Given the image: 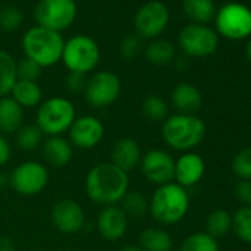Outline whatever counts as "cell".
<instances>
[{
  "label": "cell",
  "instance_id": "5bb4252c",
  "mask_svg": "<svg viewBox=\"0 0 251 251\" xmlns=\"http://www.w3.org/2000/svg\"><path fill=\"white\" fill-rule=\"evenodd\" d=\"M105 136L103 123L92 114L80 115L74 120L68 130V141L73 148L92 150L96 148Z\"/></svg>",
  "mask_w": 251,
  "mask_h": 251
},
{
  "label": "cell",
  "instance_id": "f35d334b",
  "mask_svg": "<svg viewBox=\"0 0 251 251\" xmlns=\"http://www.w3.org/2000/svg\"><path fill=\"white\" fill-rule=\"evenodd\" d=\"M12 157V148L5 135L0 133V169L5 167Z\"/></svg>",
  "mask_w": 251,
  "mask_h": 251
},
{
  "label": "cell",
  "instance_id": "cb8c5ba5",
  "mask_svg": "<svg viewBox=\"0 0 251 251\" xmlns=\"http://www.w3.org/2000/svg\"><path fill=\"white\" fill-rule=\"evenodd\" d=\"M145 58L150 64L157 67H164L176 59V49L169 40L155 39L144 50Z\"/></svg>",
  "mask_w": 251,
  "mask_h": 251
},
{
  "label": "cell",
  "instance_id": "9c48e42d",
  "mask_svg": "<svg viewBox=\"0 0 251 251\" xmlns=\"http://www.w3.org/2000/svg\"><path fill=\"white\" fill-rule=\"evenodd\" d=\"M49 183L48 167L34 160L20 163L9 177V185L12 189L23 197H36L45 191Z\"/></svg>",
  "mask_w": 251,
  "mask_h": 251
},
{
  "label": "cell",
  "instance_id": "7bdbcfd3",
  "mask_svg": "<svg viewBox=\"0 0 251 251\" xmlns=\"http://www.w3.org/2000/svg\"><path fill=\"white\" fill-rule=\"evenodd\" d=\"M65 251H75V250H65Z\"/></svg>",
  "mask_w": 251,
  "mask_h": 251
},
{
  "label": "cell",
  "instance_id": "e575fe53",
  "mask_svg": "<svg viewBox=\"0 0 251 251\" xmlns=\"http://www.w3.org/2000/svg\"><path fill=\"white\" fill-rule=\"evenodd\" d=\"M144 50V39L138 34H130L124 37L120 43V55L126 61L136 59Z\"/></svg>",
  "mask_w": 251,
  "mask_h": 251
},
{
  "label": "cell",
  "instance_id": "ab89813d",
  "mask_svg": "<svg viewBox=\"0 0 251 251\" xmlns=\"http://www.w3.org/2000/svg\"><path fill=\"white\" fill-rule=\"evenodd\" d=\"M0 251H14V244L9 238L0 236Z\"/></svg>",
  "mask_w": 251,
  "mask_h": 251
},
{
  "label": "cell",
  "instance_id": "2e32d148",
  "mask_svg": "<svg viewBox=\"0 0 251 251\" xmlns=\"http://www.w3.org/2000/svg\"><path fill=\"white\" fill-rule=\"evenodd\" d=\"M129 226V217L124 214L120 205H109L102 207L96 219V229L98 233L109 242L120 241Z\"/></svg>",
  "mask_w": 251,
  "mask_h": 251
},
{
  "label": "cell",
  "instance_id": "7402d4cb",
  "mask_svg": "<svg viewBox=\"0 0 251 251\" xmlns=\"http://www.w3.org/2000/svg\"><path fill=\"white\" fill-rule=\"evenodd\" d=\"M23 109L37 108L43 102V90L37 81L17 80L9 95Z\"/></svg>",
  "mask_w": 251,
  "mask_h": 251
},
{
  "label": "cell",
  "instance_id": "603a6c76",
  "mask_svg": "<svg viewBox=\"0 0 251 251\" xmlns=\"http://www.w3.org/2000/svg\"><path fill=\"white\" fill-rule=\"evenodd\" d=\"M138 247L142 251H172V235L163 227H147L138 236Z\"/></svg>",
  "mask_w": 251,
  "mask_h": 251
},
{
  "label": "cell",
  "instance_id": "d6986e66",
  "mask_svg": "<svg viewBox=\"0 0 251 251\" xmlns=\"http://www.w3.org/2000/svg\"><path fill=\"white\" fill-rule=\"evenodd\" d=\"M40 148H42V155L46 164L55 169L67 167L74 157V148L70 144L68 138H64V136L46 138L43 139V144Z\"/></svg>",
  "mask_w": 251,
  "mask_h": 251
},
{
  "label": "cell",
  "instance_id": "9a60e30c",
  "mask_svg": "<svg viewBox=\"0 0 251 251\" xmlns=\"http://www.w3.org/2000/svg\"><path fill=\"white\" fill-rule=\"evenodd\" d=\"M53 226L62 233H77L83 229L86 223V214L83 207L70 198L58 201L50 213Z\"/></svg>",
  "mask_w": 251,
  "mask_h": 251
},
{
  "label": "cell",
  "instance_id": "5b68a950",
  "mask_svg": "<svg viewBox=\"0 0 251 251\" xmlns=\"http://www.w3.org/2000/svg\"><path fill=\"white\" fill-rule=\"evenodd\" d=\"M75 118V106L68 98L52 96L37 106L36 126L46 138L64 136V133H68Z\"/></svg>",
  "mask_w": 251,
  "mask_h": 251
},
{
  "label": "cell",
  "instance_id": "e0dca14e",
  "mask_svg": "<svg viewBox=\"0 0 251 251\" xmlns=\"http://www.w3.org/2000/svg\"><path fill=\"white\" fill-rule=\"evenodd\" d=\"M205 173V163L201 155L194 151L182 152L175 160V182L182 188H192L201 182Z\"/></svg>",
  "mask_w": 251,
  "mask_h": 251
},
{
  "label": "cell",
  "instance_id": "d6a6232c",
  "mask_svg": "<svg viewBox=\"0 0 251 251\" xmlns=\"http://www.w3.org/2000/svg\"><path fill=\"white\" fill-rule=\"evenodd\" d=\"M24 15L18 6L9 5L0 9V30L5 33H11L18 30L23 25Z\"/></svg>",
  "mask_w": 251,
  "mask_h": 251
},
{
  "label": "cell",
  "instance_id": "d590c367",
  "mask_svg": "<svg viewBox=\"0 0 251 251\" xmlns=\"http://www.w3.org/2000/svg\"><path fill=\"white\" fill-rule=\"evenodd\" d=\"M42 67L37 65L34 61L28 58H23L17 62V78L18 80H27V81H37V78L42 75Z\"/></svg>",
  "mask_w": 251,
  "mask_h": 251
},
{
  "label": "cell",
  "instance_id": "484cf974",
  "mask_svg": "<svg viewBox=\"0 0 251 251\" xmlns=\"http://www.w3.org/2000/svg\"><path fill=\"white\" fill-rule=\"evenodd\" d=\"M185 15L194 21V24H204L211 21L216 15V6L213 0H183L182 3Z\"/></svg>",
  "mask_w": 251,
  "mask_h": 251
},
{
  "label": "cell",
  "instance_id": "f1b7e54d",
  "mask_svg": "<svg viewBox=\"0 0 251 251\" xmlns=\"http://www.w3.org/2000/svg\"><path fill=\"white\" fill-rule=\"evenodd\" d=\"M118 205L129 219H141L148 213V200L139 191L129 189Z\"/></svg>",
  "mask_w": 251,
  "mask_h": 251
},
{
  "label": "cell",
  "instance_id": "30bf717a",
  "mask_svg": "<svg viewBox=\"0 0 251 251\" xmlns=\"http://www.w3.org/2000/svg\"><path fill=\"white\" fill-rule=\"evenodd\" d=\"M83 93L86 102L92 108H108L120 98L121 80L112 71H98L87 77Z\"/></svg>",
  "mask_w": 251,
  "mask_h": 251
},
{
  "label": "cell",
  "instance_id": "836d02e7",
  "mask_svg": "<svg viewBox=\"0 0 251 251\" xmlns=\"http://www.w3.org/2000/svg\"><path fill=\"white\" fill-rule=\"evenodd\" d=\"M230 167L241 180H251V147L238 151Z\"/></svg>",
  "mask_w": 251,
  "mask_h": 251
},
{
  "label": "cell",
  "instance_id": "d4e9b609",
  "mask_svg": "<svg viewBox=\"0 0 251 251\" xmlns=\"http://www.w3.org/2000/svg\"><path fill=\"white\" fill-rule=\"evenodd\" d=\"M17 80L15 58L9 52L0 49V99L11 95Z\"/></svg>",
  "mask_w": 251,
  "mask_h": 251
},
{
  "label": "cell",
  "instance_id": "3957f363",
  "mask_svg": "<svg viewBox=\"0 0 251 251\" xmlns=\"http://www.w3.org/2000/svg\"><path fill=\"white\" fill-rule=\"evenodd\" d=\"M189 205L188 191L176 182H170L157 186L148 200V213L160 225H176L188 214Z\"/></svg>",
  "mask_w": 251,
  "mask_h": 251
},
{
  "label": "cell",
  "instance_id": "8992f818",
  "mask_svg": "<svg viewBox=\"0 0 251 251\" xmlns=\"http://www.w3.org/2000/svg\"><path fill=\"white\" fill-rule=\"evenodd\" d=\"M65 68L70 73H80L87 75L92 73L100 61L99 45L89 36L77 34L64 43L62 58Z\"/></svg>",
  "mask_w": 251,
  "mask_h": 251
},
{
  "label": "cell",
  "instance_id": "f546056e",
  "mask_svg": "<svg viewBox=\"0 0 251 251\" xmlns=\"http://www.w3.org/2000/svg\"><path fill=\"white\" fill-rule=\"evenodd\" d=\"M142 114L152 123H163L169 117V105L158 95H148L142 102Z\"/></svg>",
  "mask_w": 251,
  "mask_h": 251
},
{
  "label": "cell",
  "instance_id": "4dcf8cb0",
  "mask_svg": "<svg viewBox=\"0 0 251 251\" xmlns=\"http://www.w3.org/2000/svg\"><path fill=\"white\" fill-rule=\"evenodd\" d=\"M179 251H219V242L207 232H194L182 241Z\"/></svg>",
  "mask_w": 251,
  "mask_h": 251
},
{
  "label": "cell",
  "instance_id": "83f0119b",
  "mask_svg": "<svg viewBox=\"0 0 251 251\" xmlns=\"http://www.w3.org/2000/svg\"><path fill=\"white\" fill-rule=\"evenodd\" d=\"M43 138V133L36 124H24L15 133V145L20 151L31 152L42 147Z\"/></svg>",
  "mask_w": 251,
  "mask_h": 251
},
{
  "label": "cell",
  "instance_id": "1f68e13d",
  "mask_svg": "<svg viewBox=\"0 0 251 251\" xmlns=\"http://www.w3.org/2000/svg\"><path fill=\"white\" fill-rule=\"evenodd\" d=\"M232 229L245 244H251V207H241L232 216Z\"/></svg>",
  "mask_w": 251,
  "mask_h": 251
},
{
  "label": "cell",
  "instance_id": "8fae6325",
  "mask_svg": "<svg viewBox=\"0 0 251 251\" xmlns=\"http://www.w3.org/2000/svg\"><path fill=\"white\" fill-rule=\"evenodd\" d=\"M179 48L189 58H205L213 55L219 46V37L214 30L204 24L185 25L177 37Z\"/></svg>",
  "mask_w": 251,
  "mask_h": 251
},
{
  "label": "cell",
  "instance_id": "8d00e7d4",
  "mask_svg": "<svg viewBox=\"0 0 251 251\" xmlns=\"http://www.w3.org/2000/svg\"><path fill=\"white\" fill-rule=\"evenodd\" d=\"M235 197L242 207H251V180H239L235 185Z\"/></svg>",
  "mask_w": 251,
  "mask_h": 251
},
{
  "label": "cell",
  "instance_id": "7a4b0ae2",
  "mask_svg": "<svg viewBox=\"0 0 251 251\" xmlns=\"http://www.w3.org/2000/svg\"><path fill=\"white\" fill-rule=\"evenodd\" d=\"M205 123L194 114H173L161 123V138L175 151L189 152L205 138Z\"/></svg>",
  "mask_w": 251,
  "mask_h": 251
},
{
  "label": "cell",
  "instance_id": "60d3db41",
  "mask_svg": "<svg viewBox=\"0 0 251 251\" xmlns=\"http://www.w3.org/2000/svg\"><path fill=\"white\" fill-rule=\"evenodd\" d=\"M120 251H142L138 245H124Z\"/></svg>",
  "mask_w": 251,
  "mask_h": 251
},
{
  "label": "cell",
  "instance_id": "4316f807",
  "mask_svg": "<svg viewBox=\"0 0 251 251\" xmlns=\"http://www.w3.org/2000/svg\"><path fill=\"white\" fill-rule=\"evenodd\" d=\"M230 229H232V214L227 210L216 208L207 216L205 232L214 239L225 236Z\"/></svg>",
  "mask_w": 251,
  "mask_h": 251
},
{
  "label": "cell",
  "instance_id": "ffe728a7",
  "mask_svg": "<svg viewBox=\"0 0 251 251\" xmlns=\"http://www.w3.org/2000/svg\"><path fill=\"white\" fill-rule=\"evenodd\" d=\"M172 106L179 114H194L202 106V95L200 89L191 83H179L170 93Z\"/></svg>",
  "mask_w": 251,
  "mask_h": 251
},
{
  "label": "cell",
  "instance_id": "ba28073f",
  "mask_svg": "<svg viewBox=\"0 0 251 251\" xmlns=\"http://www.w3.org/2000/svg\"><path fill=\"white\" fill-rule=\"evenodd\" d=\"M75 17V0H40L34 8V20L37 25L56 33L71 27Z\"/></svg>",
  "mask_w": 251,
  "mask_h": 251
},
{
  "label": "cell",
  "instance_id": "277c9868",
  "mask_svg": "<svg viewBox=\"0 0 251 251\" xmlns=\"http://www.w3.org/2000/svg\"><path fill=\"white\" fill-rule=\"evenodd\" d=\"M64 37L61 33L36 25L25 31L23 37V50L25 58L34 61L42 68L56 65L62 58Z\"/></svg>",
  "mask_w": 251,
  "mask_h": 251
},
{
  "label": "cell",
  "instance_id": "ac0fdd59",
  "mask_svg": "<svg viewBox=\"0 0 251 251\" xmlns=\"http://www.w3.org/2000/svg\"><path fill=\"white\" fill-rule=\"evenodd\" d=\"M142 150L136 139L133 138H120L112 144L111 161L120 170L130 173L139 167L142 160Z\"/></svg>",
  "mask_w": 251,
  "mask_h": 251
},
{
  "label": "cell",
  "instance_id": "74e56055",
  "mask_svg": "<svg viewBox=\"0 0 251 251\" xmlns=\"http://www.w3.org/2000/svg\"><path fill=\"white\" fill-rule=\"evenodd\" d=\"M86 83H87V77L84 74H80V73H68L67 81H65L67 89L71 93H81V92H84Z\"/></svg>",
  "mask_w": 251,
  "mask_h": 251
},
{
  "label": "cell",
  "instance_id": "7c38bea8",
  "mask_svg": "<svg viewBox=\"0 0 251 251\" xmlns=\"http://www.w3.org/2000/svg\"><path fill=\"white\" fill-rule=\"evenodd\" d=\"M170 21L169 8L158 0L144 3L135 15V28L142 39H157L164 33Z\"/></svg>",
  "mask_w": 251,
  "mask_h": 251
},
{
  "label": "cell",
  "instance_id": "6da1fadb",
  "mask_svg": "<svg viewBox=\"0 0 251 251\" xmlns=\"http://www.w3.org/2000/svg\"><path fill=\"white\" fill-rule=\"evenodd\" d=\"M129 189V173L120 170L109 161L93 166L84 179V191L87 198L100 207L118 205Z\"/></svg>",
  "mask_w": 251,
  "mask_h": 251
},
{
  "label": "cell",
  "instance_id": "b9f144b4",
  "mask_svg": "<svg viewBox=\"0 0 251 251\" xmlns=\"http://www.w3.org/2000/svg\"><path fill=\"white\" fill-rule=\"evenodd\" d=\"M245 56H247L248 62L251 64V39H250V40H248V43H247V48H245Z\"/></svg>",
  "mask_w": 251,
  "mask_h": 251
},
{
  "label": "cell",
  "instance_id": "52a82bcc",
  "mask_svg": "<svg viewBox=\"0 0 251 251\" xmlns=\"http://www.w3.org/2000/svg\"><path fill=\"white\" fill-rule=\"evenodd\" d=\"M216 30L229 40H242L251 36V9L242 3L223 5L214 15Z\"/></svg>",
  "mask_w": 251,
  "mask_h": 251
},
{
  "label": "cell",
  "instance_id": "4fadbf2b",
  "mask_svg": "<svg viewBox=\"0 0 251 251\" xmlns=\"http://www.w3.org/2000/svg\"><path fill=\"white\" fill-rule=\"evenodd\" d=\"M144 177L157 186L175 182V158L164 150L152 148L142 155L139 164Z\"/></svg>",
  "mask_w": 251,
  "mask_h": 251
},
{
  "label": "cell",
  "instance_id": "44dd1931",
  "mask_svg": "<svg viewBox=\"0 0 251 251\" xmlns=\"http://www.w3.org/2000/svg\"><path fill=\"white\" fill-rule=\"evenodd\" d=\"M24 126V109L11 98L0 99V133L15 135Z\"/></svg>",
  "mask_w": 251,
  "mask_h": 251
}]
</instances>
